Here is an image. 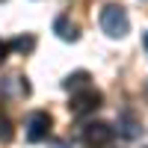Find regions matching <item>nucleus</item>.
Returning <instances> with one entry per match:
<instances>
[{"mask_svg":"<svg viewBox=\"0 0 148 148\" xmlns=\"http://www.w3.org/2000/svg\"><path fill=\"white\" fill-rule=\"evenodd\" d=\"M101 30L110 36V39H121V36H127V30H130V18H127L125 6L107 3V6L101 9Z\"/></svg>","mask_w":148,"mask_h":148,"instance_id":"obj_1","label":"nucleus"},{"mask_svg":"<svg viewBox=\"0 0 148 148\" xmlns=\"http://www.w3.org/2000/svg\"><path fill=\"white\" fill-rule=\"evenodd\" d=\"M101 101H104L101 92L92 89V86H86V89H80V92L71 95L68 110H71V116H86V113H95V110L101 107Z\"/></svg>","mask_w":148,"mask_h":148,"instance_id":"obj_2","label":"nucleus"},{"mask_svg":"<svg viewBox=\"0 0 148 148\" xmlns=\"http://www.w3.org/2000/svg\"><path fill=\"white\" fill-rule=\"evenodd\" d=\"M113 127L107 125V121H92V125H86V130H83V142H86V148H104V145H110L113 142Z\"/></svg>","mask_w":148,"mask_h":148,"instance_id":"obj_3","label":"nucleus"},{"mask_svg":"<svg viewBox=\"0 0 148 148\" xmlns=\"http://www.w3.org/2000/svg\"><path fill=\"white\" fill-rule=\"evenodd\" d=\"M51 127H53L51 116H47L45 110H39V113H33L30 121H27V139H30V142H42V139H47Z\"/></svg>","mask_w":148,"mask_h":148,"instance_id":"obj_4","label":"nucleus"},{"mask_svg":"<svg viewBox=\"0 0 148 148\" xmlns=\"http://www.w3.org/2000/svg\"><path fill=\"white\" fill-rule=\"evenodd\" d=\"M119 130H121V136H127V139H133L139 133V121H136V116H133L130 110H121L119 113Z\"/></svg>","mask_w":148,"mask_h":148,"instance_id":"obj_5","label":"nucleus"},{"mask_svg":"<svg viewBox=\"0 0 148 148\" xmlns=\"http://www.w3.org/2000/svg\"><path fill=\"white\" fill-rule=\"evenodd\" d=\"M86 86H89V71H74L62 80V89H68V92H80Z\"/></svg>","mask_w":148,"mask_h":148,"instance_id":"obj_6","label":"nucleus"},{"mask_svg":"<svg viewBox=\"0 0 148 148\" xmlns=\"http://www.w3.org/2000/svg\"><path fill=\"white\" fill-rule=\"evenodd\" d=\"M53 33H56L62 42H74V39H77V27H74L68 18H56V21H53Z\"/></svg>","mask_w":148,"mask_h":148,"instance_id":"obj_7","label":"nucleus"},{"mask_svg":"<svg viewBox=\"0 0 148 148\" xmlns=\"http://www.w3.org/2000/svg\"><path fill=\"white\" fill-rule=\"evenodd\" d=\"M9 47H15V51L27 53V51H33V47H36V39H33V36H18V39L9 42Z\"/></svg>","mask_w":148,"mask_h":148,"instance_id":"obj_8","label":"nucleus"},{"mask_svg":"<svg viewBox=\"0 0 148 148\" xmlns=\"http://www.w3.org/2000/svg\"><path fill=\"white\" fill-rule=\"evenodd\" d=\"M12 133H15V130H12V121H9L3 113H0V142H9V139H12Z\"/></svg>","mask_w":148,"mask_h":148,"instance_id":"obj_9","label":"nucleus"},{"mask_svg":"<svg viewBox=\"0 0 148 148\" xmlns=\"http://www.w3.org/2000/svg\"><path fill=\"white\" fill-rule=\"evenodd\" d=\"M6 56H9V45H6V42H0V65L6 62Z\"/></svg>","mask_w":148,"mask_h":148,"instance_id":"obj_10","label":"nucleus"},{"mask_svg":"<svg viewBox=\"0 0 148 148\" xmlns=\"http://www.w3.org/2000/svg\"><path fill=\"white\" fill-rule=\"evenodd\" d=\"M142 45H145V51H148V33H145V39H142Z\"/></svg>","mask_w":148,"mask_h":148,"instance_id":"obj_11","label":"nucleus"},{"mask_svg":"<svg viewBox=\"0 0 148 148\" xmlns=\"http://www.w3.org/2000/svg\"><path fill=\"white\" fill-rule=\"evenodd\" d=\"M53 148H65V145H53Z\"/></svg>","mask_w":148,"mask_h":148,"instance_id":"obj_12","label":"nucleus"}]
</instances>
